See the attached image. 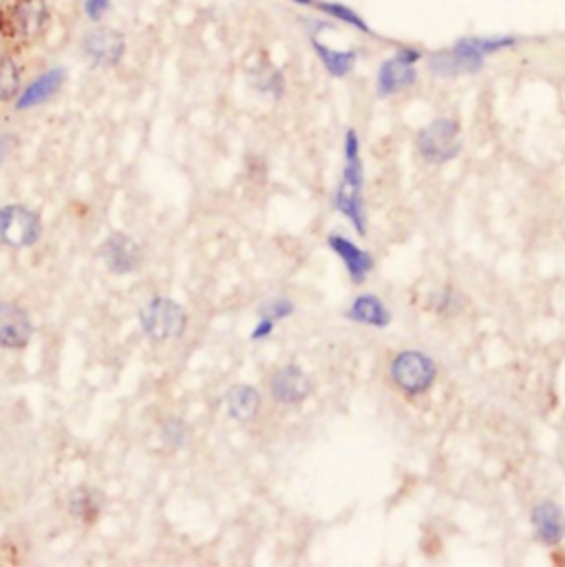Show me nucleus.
<instances>
[{"mask_svg":"<svg viewBox=\"0 0 565 567\" xmlns=\"http://www.w3.org/2000/svg\"><path fill=\"white\" fill-rule=\"evenodd\" d=\"M519 36H466L459 38L453 47L440 49L426 58L429 68L438 77L475 76L486 67V58L499 52L517 47Z\"/></svg>","mask_w":565,"mask_h":567,"instance_id":"obj_1","label":"nucleus"},{"mask_svg":"<svg viewBox=\"0 0 565 567\" xmlns=\"http://www.w3.org/2000/svg\"><path fill=\"white\" fill-rule=\"evenodd\" d=\"M343 175H340L334 205L343 217L349 219L353 230L367 236V205H365V166L360 155V137L353 128L344 132L343 140Z\"/></svg>","mask_w":565,"mask_h":567,"instance_id":"obj_2","label":"nucleus"},{"mask_svg":"<svg viewBox=\"0 0 565 567\" xmlns=\"http://www.w3.org/2000/svg\"><path fill=\"white\" fill-rule=\"evenodd\" d=\"M416 146L426 164H435V166L448 164L462 153V128H459L457 120L438 117V120L420 128Z\"/></svg>","mask_w":565,"mask_h":567,"instance_id":"obj_3","label":"nucleus"},{"mask_svg":"<svg viewBox=\"0 0 565 567\" xmlns=\"http://www.w3.org/2000/svg\"><path fill=\"white\" fill-rule=\"evenodd\" d=\"M140 324L150 340H177L186 331L188 314L177 300L168 296H155L140 309Z\"/></svg>","mask_w":565,"mask_h":567,"instance_id":"obj_4","label":"nucleus"},{"mask_svg":"<svg viewBox=\"0 0 565 567\" xmlns=\"http://www.w3.org/2000/svg\"><path fill=\"white\" fill-rule=\"evenodd\" d=\"M389 373L400 391L408 393V395H422L433 387L435 378H438V367L424 351L404 349L391 360Z\"/></svg>","mask_w":565,"mask_h":567,"instance_id":"obj_5","label":"nucleus"},{"mask_svg":"<svg viewBox=\"0 0 565 567\" xmlns=\"http://www.w3.org/2000/svg\"><path fill=\"white\" fill-rule=\"evenodd\" d=\"M43 236V221L38 212L22 204H7L0 208V241L7 248L25 250Z\"/></svg>","mask_w":565,"mask_h":567,"instance_id":"obj_6","label":"nucleus"},{"mask_svg":"<svg viewBox=\"0 0 565 567\" xmlns=\"http://www.w3.org/2000/svg\"><path fill=\"white\" fill-rule=\"evenodd\" d=\"M82 53L93 67L115 68L126 56V38L115 27L100 22L82 36Z\"/></svg>","mask_w":565,"mask_h":567,"instance_id":"obj_7","label":"nucleus"},{"mask_svg":"<svg viewBox=\"0 0 565 567\" xmlns=\"http://www.w3.org/2000/svg\"><path fill=\"white\" fill-rule=\"evenodd\" d=\"M9 29L22 43H36L52 25V9L47 0H12L9 4Z\"/></svg>","mask_w":565,"mask_h":567,"instance_id":"obj_8","label":"nucleus"},{"mask_svg":"<svg viewBox=\"0 0 565 567\" xmlns=\"http://www.w3.org/2000/svg\"><path fill=\"white\" fill-rule=\"evenodd\" d=\"M34 336V323L22 305L0 300V349H25Z\"/></svg>","mask_w":565,"mask_h":567,"instance_id":"obj_9","label":"nucleus"},{"mask_svg":"<svg viewBox=\"0 0 565 567\" xmlns=\"http://www.w3.org/2000/svg\"><path fill=\"white\" fill-rule=\"evenodd\" d=\"M102 260L109 272L126 276V274L137 272L144 263V250L133 236L124 232H113L102 244Z\"/></svg>","mask_w":565,"mask_h":567,"instance_id":"obj_10","label":"nucleus"},{"mask_svg":"<svg viewBox=\"0 0 565 567\" xmlns=\"http://www.w3.org/2000/svg\"><path fill=\"white\" fill-rule=\"evenodd\" d=\"M64 82H67V68H44L40 76H36L34 80H31L25 89H20V93L16 95V100H13L16 111H31V108H38L43 107V104L52 102L60 91H62Z\"/></svg>","mask_w":565,"mask_h":567,"instance_id":"obj_11","label":"nucleus"},{"mask_svg":"<svg viewBox=\"0 0 565 567\" xmlns=\"http://www.w3.org/2000/svg\"><path fill=\"white\" fill-rule=\"evenodd\" d=\"M270 393L278 404L296 406L311 393V382L298 364H285L270 379Z\"/></svg>","mask_w":565,"mask_h":567,"instance_id":"obj_12","label":"nucleus"},{"mask_svg":"<svg viewBox=\"0 0 565 567\" xmlns=\"http://www.w3.org/2000/svg\"><path fill=\"white\" fill-rule=\"evenodd\" d=\"M417 82L416 64H408L400 60L398 56L387 58L378 68L375 76V95L378 98H391V95L402 93V91L411 89Z\"/></svg>","mask_w":565,"mask_h":567,"instance_id":"obj_13","label":"nucleus"},{"mask_svg":"<svg viewBox=\"0 0 565 567\" xmlns=\"http://www.w3.org/2000/svg\"><path fill=\"white\" fill-rule=\"evenodd\" d=\"M327 245L340 256V260L347 268L349 278H351L353 285H360V283L367 281L371 272H374V256H371L367 250L358 248L351 239L343 235H332L327 239Z\"/></svg>","mask_w":565,"mask_h":567,"instance_id":"obj_14","label":"nucleus"},{"mask_svg":"<svg viewBox=\"0 0 565 567\" xmlns=\"http://www.w3.org/2000/svg\"><path fill=\"white\" fill-rule=\"evenodd\" d=\"M532 528L544 546H559L565 539V510L554 501H541L532 510Z\"/></svg>","mask_w":565,"mask_h":567,"instance_id":"obj_15","label":"nucleus"},{"mask_svg":"<svg viewBox=\"0 0 565 567\" xmlns=\"http://www.w3.org/2000/svg\"><path fill=\"white\" fill-rule=\"evenodd\" d=\"M311 47H314L316 58H319L320 64H323L325 71L329 73L336 80H343V77L351 76L353 68L358 64V52L356 49H334L329 44L320 43L316 36H311Z\"/></svg>","mask_w":565,"mask_h":567,"instance_id":"obj_16","label":"nucleus"},{"mask_svg":"<svg viewBox=\"0 0 565 567\" xmlns=\"http://www.w3.org/2000/svg\"><path fill=\"white\" fill-rule=\"evenodd\" d=\"M226 409L237 422H252L261 411V393L250 384H234L226 395Z\"/></svg>","mask_w":565,"mask_h":567,"instance_id":"obj_17","label":"nucleus"},{"mask_svg":"<svg viewBox=\"0 0 565 567\" xmlns=\"http://www.w3.org/2000/svg\"><path fill=\"white\" fill-rule=\"evenodd\" d=\"M347 315L353 323L367 324V327L383 329L391 323V312H389L387 305H384L375 294L356 296Z\"/></svg>","mask_w":565,"mask_h":567,"instance_id":"obj_18","label":"nucleus"},{"mask_svg":"<svg viewBox=\"0 0 565 567\" xmlns=\"http://www.w3.org/2000/svg\"><path fill=\"white\" fill-rule=\"evenodd\" d=\"M104 507V499L98 491L89 486H80L73 492H69V512H71L76 519L91 523L100 516Z\"/></svg>","mask_w":565,"mask_h":567,"instance_id":"obj_19","label":"nucleus"},{"mask_svg":"<svg viewBox=\"0 0 565 567\" xmlns=\"http://www.w3.org/2000/svg\"><path fill=\"white\" fill-rule=\"evenodd\" d=\"M314 7L319 9V12H323L325 16H329V18H334V20L343 22V25L353 27V29L362 31V34H371V27L367 25L365 18H362L360 13L356 12V9L349 7V4L336 3V0H316Z\"/></svg>","mask_w":565,"mask_h":567,"instance_id":"obj_20","label":"nucleus"},{"mask_svg":"<svg viewBox=\"0 0 565 567\" xmlns=\"http://www.w3.org/2000/svg\"><path fill=\"white\" fill-rule=\"evenodd\" d=\"M22 68L12 56L0 58V102H12L20 93Z\"/></svg>","mask_w":565,"mask_h":567,"instance_id":"obj_21","label":"nucleus"},{"mask_svg":"<svg viewBox=\"0 0 565 567\" xmlns=\"http://www.w3.org/2000/svg\"><path fill=\"white\" fill-rule=\"evenodd\" d=\"M159 437H162V443L170 451H177V448L183 446L186 442L188 431H186V424L177 418H170L166 422L162 424V431H159Z\"/></svg>","mask_w":565,"mask_h":567,"instance_id":"obj_22","label":"nucleus"},{"mask_svg":"<svg viewBox=\"0 0 565 567\" xmlns=\"http://www.w3.org/2000/svg\"><path fill=\"white\" fill-rule=\"evenodd\" d=\"M292 314H294V305H292V300H287L285 296L268 299L259 307L261 318H270V320H274V323H278V320L287 318V315H292Z\"/></svg>","mask_w":565,"mask_h":567,"instance_id":"obj_23","label":"nucleus"},{"mask_svg":"<svg viewBox=\"0 0 565 567\" xmlns=\"http://www.w3.org/2000/svg\"><path fill=\"white\" fill-rule=\"evenodd\" d=\"M113 0H82V13L91 25H100L111 13Z\"/></svg>","mask_w":565,"mask_h":567,"instance_id":"obj_24","label":"nucleus"},{"mask_svg":"<svg viewBox=\"0 0 565 567\" xmlns=\"http://www.w3.org/2000/svg\"><path fill=\"white\" fill-rule=\"evenodd\" d=\"M274 327H277V323L270 318H259V323H256V327L252 329V340H265L268 336H272Z\"/></svg>","mask_w":565,"mask_h":567,"instance_id":"obj_25","label":"nucleus"},{"mask_svg":"<svg viewBox=\"0 0 565 567\" xmlns=\"http://www.w3.org/2000/svg\"><path fill=\"white\" fill-rule=\"evenodd\" d=\"M396 56L400 58V60H404L408 64H417L420 60H424V52L417 47H411V44H407V47H400L396 52Z\"/></svg>","mask_w":565,"mask_h":567,"instance_id":"obj_26","label":"nucleus"},{"mask_svg":"<svg viewBox=\"0 0 565 567\" xmlns=\"http://www.w3.org/2000/svg\"><path fill=\"white\" fill-rule=\"evenodd\" d=\"M12 137L9 135H0V166H3V162H4V157H7L9 155V150H12Z\"/></svg>","mask_w":565,"mask_h":567,"instance_id":"obj_27","label":"nucleus"},{"mask_svg":"<svg viewBox=\"0 0 565 567\" xmlns=\"http://www.w3.org/2000/svg\"><path fill=\"white\" fill-rule=\"evenodd\" d=\"M294 4H301V7H314L316 0H292Z\"/></svg>","mask_w":565,"mask_h":567,"instance_id":"obj_28","label":"nucleus"}]
</instances>
